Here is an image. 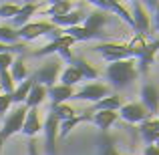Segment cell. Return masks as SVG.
<instances>
[{"label":"cell","instance_id":"cell-7","mask_svg":"<svg viewBox=\"0 0 159 155\" xmlns=\"http://www.w3.org/2000/svg\"><path fill=\"white\" fill-rule=\"evenodd\" d=\"M105 22H107V12L95 10V12H91V14H87L85 22H83L81 26L87 30L89 39H105V32H103Z\"/></svg>","mask_w":159,"mask_h":155},{"label":"cell","instance_id":"cell-27","mask_svg":"<svg viewBox=\"0 0 159 155\" xmlns=\"http://www.w3.org/2000/svg\"><path fill=\"white\" fill-rule=\"evenodd\" d=\"M10 77H12V81H26L30 75H28V69H26V65H24V61L22 58H16L14 62H12V66H10Z\"/></svg>","mask_w":159,"mask_h":155},{"label":"cell","instance_id":"cell-3","mask_svg":"<svg viewBox=\"0 0 159 155\" xmlns=\"http://www.w3.org/2000/svg\"><path fill=\"white\" fill-rule=\"evenodd\" d=\"M58 73H61V61H51L47 65H43L36 73H32L30 79L34 85L51 89V87H54V81H58Z\"/></svg>","mask_w":159,"mask_h":155},{"label":"cell","instance_id":"cell-13","mask_svg":"<svg viewBox=\"0 0 159 155\" xmlns=\"http://www.w3.org/2000/svg\"><path fill=\"white\" fill-rule=\"evenodd\" d=\"M87 14L79 8V10H70L69 14L65 16H57V18H51V24L57 28H61V30H66V28H73V26H81L83 22H85Z\"/></svg>","mask_w":159,"mask_h":155},{"label":"cell","instance_id":"cell-11","mask_svg":"<svg viewBox=\"0 0 159 155\" xmlns=\"http://www.w3.org/2000/svg\"><path fill=\"white\" fill-rule=\"evenodd\" d=\"M117 115L121 117L123 121H127V123H143V121L151 119V115H149V111L143 107L141 103H129V105H123V107L119 109V113Z\"/></svg>","mask_w":159,"mask_h":155},{"label":"cell","instance_id":"cell-17","mask_svg":"<svg viewBox=\"0 0 159 155\" xmlns=\"http://www.w3.org/2000/svg\"><path fill=\"white\" fill-rule=\"evenodd\" d=\"M123 107V103H121V97L119 95H109V97L105 99H101L99 103H95L91 109H87V113H99V111H113V113H117L119 109Z\"/></svg>","mask_w":159,"mask_h":155},{"label":"cell","instance_id":"cell-12","mask_svg":"<svg viewBox=\"0 0 159 155\" xmlns=\"http://www.w3.org/2000/svg\"><path fill=\"white\" fill-rule=\"evenodd\" d=\"M91 2H93L95 6L99 8V10L111 12V14H117L121 20H125V22H127L129 26L133 28V16H131V12H129L121 2H117V0H91Z\"/></svg>","mask_w":159,"mask_h":155},{"label":"cell","instance_id":"cell-29","mask_svg":"<svg viewBox=\"0 0 159 155\" xmlns=\"http://www.w3.org/2000/svg\"><path fill=\"white\" fill-rule=\"evenodd\" d=\"M147 40H145V36H141V34H135L131 39V43L127 44V48L131 51V54H133V58H139L141 54L145 52V48H147Z\"/></svg>","mask_w":159,"mask_h":155},{"label":"cell","instance_id":"cell-20","mask_svg":"<svg viewBox=\"0 0 159 155\" xmlns=\"http://www.w3.org/2000/svg\"><path fill=\"white\" fill-rule=\"evenodd\" d=\"M159 52V40H155V43H149L147 44V48H145V52L139 57V73H143V75H147V71H149V66L153 65V61H155V54Z\"/></svg>","mask_w":159,"mask_h":155},{"label":"cell","instance_id":"cell-32","mask_svg":"<svg viewBox=\"0 0 159 155\" xmlns=\"http://www.w3.org/2000/svg\"><path fill=\"white\" fill-rule=\"evenodd\" d=\"M0 89L4 91V95H10L12 91L16 89L14 81H12V77H10V71H2V73H0Z\"/></svg>","mask_w":159,"mask_h":155},{"label":"cell","instance_id":"cell-41","mask_svg":"<svg viewBox=\"0 0 159 155\" xmlns=\"http://www.w3.org/2000/svg\"><path fill=\"white\" fill-rule=\"evenodd\" d=\"M2 145H4V139L0 137V155H2Z\"/></svg>","mask_w":159,"mask_h":155},{"label":"cell","instance_id":"cell-31","mask_svg":"<svg viewBox=\"0 0 159 155\" xmlns=\"http://www.w3.org/2000/svg\"><path fill=\"white\" fill-rule=\"evenodd\" d=\"M0 43L10 47V44L18 43V32L14 30L12 26H0Z\"/></svg>","mask_w":159,"mask_h":155},{"label":"cell","instance_id":"cell-2","mask_svg":"<svg viewBox=\"0 0 159 155\" xmlns=\"http://www.w3.org/2000/svg\"><path fill=\"white\" fill-rule=\"evenodd\" d=\"M75 43H77L75 39H70V36H66L65 32H62L61 39L51 40V43L44 44L43 48L34 51V52H32V57H47V54L57 52V54H58V57H61L65 62H70V61H73V52H70V47H73Z\"/></svg>","mask_w":159,"mask_h":155},{"label":"cell","instance_id":"cell-19","mask_svg":"<svg viewBox=\"0 0 159 155\" xmlns=\"http://www.w3.org/2000/svg\"><path fill=\"white\" fill-rule=\"evenodd\" d=\"M93 119V115L91 113H87V111H83L81 115H77V117H73V119H69V121H62L61 125H58V137L61 139H65L66 135H69L70 131H73L77 125H81V123H87V121H91Z\"/></svg>","mask_w":159,"mask_h":155},{"label":"cell","instance_id":"cell-36","mask_svg":"<svg viewBox=\"0 0 159 155\" xmlns=\"http://www.w3.org/2000/svg\"><path fill=\"white\" fill-rule=\"evenodd\" d=\"M14 52H26V44H24V43L10 44V54H14Z\"/></svg>","mask_w":159,"mask_h":155},{"label":"cell","instance_id":"cell-25","mask_svg":"<svg viewBox=\"0 0 159 155\" xmlns=\"http://www.w3.org/2000/svg\"><path fill=\"white\" fill-rule=\"evenodd\" d=\"M47 99V87H40V85H32L30 93H28L26 101H24V105H26V109H36L40 103Z\"/></svg>","mask_w":159,"mask_h":155},{"label":"cell","instance_id":"cell-40","mask_svg":"<svg viewBox=\"0 0 159 155\" xmlns=\"http://www.w3.org/2000/svg\"><path fill=\"white\" fill-rule=\"evenodd\" d=\"M2 52H10V47H6V44L0 43V54H2Z\"/></svg>","mask_w":159,"mask_h":155},{"label":"cell","instance_id":"cell-43","mask_svg":"<svg viewBox=\"0 0 159 155\" xmlns=\"http://www.w3.org/2000/svg\"><path fill=\"white\" fill-rule=\"evenodd\" d=\"M0 95H2V89H0Z\"/></svg>","mask_w":159,"mask_h":155},{"label":"cell","instance_id":"cell-15","mask_svg":"<svg viewBox=\"0 0 159 155\" xmlns=\"http://www.w3.org/2000/svg\"><path fill=\"white\" fill-rule=\"evenodd\" d=\"M47 97L51 99V105H62L75 97V89L65 85H54L51 89H47Z\"/></svg>","mask_w":159,"mask_h":155},{"label":"cell","instance_id":"cell-18","mask_svg":"<svg viewBox=\"0 0 159 155\" xmlns=\"http://www.w3.org/2000/svg\"><path fill=\"white\" fill-rule=\"evenodd\" d=\"M69 66H75L83 79H89V81H93V79H99V71L95 69L91 62H87L83 57H73V61L69 62Z\"/></svg>","mask_w":159,"mask_h":155},{"label":"cell","instance_id":"cell-28","mask_svg":"<svg viewBox=\"0 0 159 155\" xmlns=\"http://www.w3.org/2000/svg\"><path fill=\"white\" fill-rule=\"evenodd\" d=\"M97 155H121L117 151L115 147V141H113V137H109L107 133H103L101 139H99V151Z\"/></svg>","mask_w":159,"mask_h":155},{"label":"cell","instance_id":"cell-21","mask_svg":"<svg viewBox=\"0 0 159 155\" xmlns=\"http://www.w3.org/2000/svg\"><path fill=\"white\" fill-rule=\"evenodd\" d=\"M117 119H119V115H117V113H113V111H99V113H93L91 123H95L103 133H107V129L111 127Z\"/></svg>","mask_w":159,"mask_h":155},{"label":"cell","instance_id":"cell-5","mask_svg":"<svg viewBox=\"0 0 159 155\" xmlns=\"http://www.w3.org/2000/svg\"><path fill=\"white\" fill-rule=\"evenodd\" d=\"M57 26H52L51 24V20H40V22H28V24H24L22 28H18V39H22V40H36V39H40V36H48L51 32L54 30Z\"/></svg>","mask_w":159,"mask_h":155},{"label":"cell","instance_id":"cell-9","mask_svg":"<svg viewBox=\"0 0 159 155\" xmlns=\"http://www.w3.org/2000/svg\"><path fill=\"white\" fill-rule=\"evenodd\" d=\"M58 125H61V121H58L54 115L48 113L47 121H44V125H43V131H44V151H47V155H57Z\"/></svg>","mask_w":159,"mask_h":155},{"label":"cell","instance_id":"cell-24","mask_svg":"<svg viewBox=\"0 0 159 155\" xmlns=\"http://www.w3.org/2000/svg\"><path fill=\"white\" fill-rule=\"evenodd\" d=\"M32 85H34V83H32L30 77H28L26 81L20 83V85L16 87V89L12 91L10 95H8V99H10V105H12V103H24V101H26V97H28V93H30Z\"/></svg>","mask_w":159,"mask_h":155},{"label":"cell","instance_id":"cell-16","mask_svg":"<svg viewBox=\"0 0 159 155\" xmlns=\"http://www.w3.org/2000/svg\"><path fill=\"white\" fill-rule=\"evenodd\" d=\"M40 129H43V123H40V117H39V109H28L20 133H24V135H28L30 139H34V135L40 131Z\"/></svg>","mask_w":159,"mask_h":155},{"label":"cell","instance_id":"cell-22","mask_svg":"<svg viewBox=\"0 0 159 155\" xmlns=\"http://www.w3.org/2000/svg\"><path fill=\"white\" fill-rule=\"evenodd\" d=\"M73 10V4L69 0H52L47 8H44V16H51V18H57V16H65Z\"/></svg>","mask_w":159,"mask_h":155},{"label":"cell","instance_id":"cell-37","mask_svg":"<svg viewBox=\"0 0 159 155\" xmlns=\"http://www.w3.org/2000/svg\"><path fill=\"white\" fill-rule=\"evenodd\" d=\"M149 6L155 10V28L159 30V2H149Z\"/></svg>","mask_w":159,"mask_h":155},{"label":"cell","instance_id":"cell-14","mask_svg":"<svg viewBox=\"0 0 159 155\" xmlns=\"http://www.w3.org/2000/svg\"><path fill=\"white\" fill-rule=\"evenodd\" d=\"M141 105L149 111V115L155 117L159 113V91L155 85H143L141 89Z\"/></svg>","mask_w":159,"mask_h":155},{"label":"cell","instance_id":"cell-6","mask_svg":"<svg viewBox=\"0 0 159 155\" xmlns=\"http://www.w3.org/2000/svg\"><path fill=\"white\" fill-rule=\"evenodd\" d=\"M95 51L101 52V57L109 62H117V61H127L133 58L131 51L127 48V44H115V43H101L95 47Z\"/></svg>","mask_w":159,"mask_h":155},{"label":"cell","instance_id":"cell-38","mask_svg":"<svg viewBox=\"0 0 159 155\" xmlns=\"http://www.w3.org/2000/svg\"><path fill=\"white\" fill-rule=\"evenodd\" d=\"M143 155H159V149L155 145H147V147L143 149Z\"/></svg>","mask_w":159,"mask_h":155},{"label":"cell","instance_id":"cell-34","mask_svg":"<svg viewBox=\"0 0 159 155\" xmlns=\"http://www.w3.org/2000/svg\"><path fill=\"white\" fill-rule=\"evenodd\" d=\"M12 62H14V54L2 52V54H0V73H2V71H10Z\"/></svg>","mask_w":159,"mask_h":155},{"label":"cell","instance_id":"cell-30","mask_svg":"<svg viewBox=\"0 0 159 155\" xmlns=\"http://www.w3.org/2000/svg\"><path fill=\"white\" fill-rule=\"evenodd\" d=\"M79 81H83V77L79 75V71L75 69V66H66V69L62 71V75H61V85H65V87H75Z\"/></svg>","mask_w":159,"mask_h":155},{"label":"cell","instance_id":"cell-8","mask_svg":"<svg viewBox=\"0 0 159 155\" xmlns=\"http://www.w3.org/2000/svg\"><path fill=\"white\" fill-rule=\"evenodd\" d=\"M109 93H111V89H109L107 85H103V83H89V85H85L81 91H77L73 99H79V101H91L95 105V103L101 101V99L109 97Z\"/></svg>","mask_w":159,"mask_h":155},{"label":"cell","instance_id":"cell-35","mask_svg":"<svg viewBox=\"0 0 159 155\" xmlns=\"http://www.w3.org/2000/svg\"><path fill=\"white\" fill-rule=\"evenodd\" d=\"M8 107H10V99H8V95H0V117H4V113L8 111Z\"/></svg>","mask_w":159,"mask_h":155},{"label":"cell","instance_id":"cell-33","mask_svg":"<svg viewBox=\"0 0 159 155\" xmlns=\"http://www.w3.org/2000/svg\"><path fill=\"white\" fill-rule=\"evenodd\" d=\"M20 8L22 4H0V18H14Z\"/></svg>","mask_w":159,"mask_h":155},{"label":"cell","instance_id":"cell-39","mask_svg":"<svg viewBox=\"0 0 159 155\" xmlns=\"http://www.w3.org/2000/svg\"><path fill=\"white\" fill-rule=\"evenodd\" d=\"M28 155H39V149H36V141L30 139V143H28Z\"/></svg>","mask_w":159,"mask_h":155},{"label":"cell","instance_id":"cell-23","mask_svg":"<svg viewBox=\"0 0 159 155\" xmlns=\"http://www.w3.org/2000/svg\"><path fill=\"white\" fill-rule=\"evenodd\" d=\"M39 10V4H34V2H26V4H22V8H20V12L12 18V24H14L16 28H22L24 24H28V20H30V16L34 14V12Z\"/></svg>","mask_w":159,"mask_h":155},{"label":"cell","instance_id":"cell-4","mask_svg":"<svg viewBox=\"0 0 159 155\" xmlns=\"http://www.w3.org/2000/svg\"><path fill=\"white\" fill-rule=\"evenodd\" d=\"M26 113H28L26 105H20V107L14 109V113L6 115L4 125H2V131H0V137H2V139H8V137H12L14 133H20V131H22V125H24V117H26Z\"/></svg>","mask_w":159,"mask_h":155},{"label":"cell","instance_id":"cell-26","mask_svg":"<svg viewBox=\"0 0 159 155\" xmlns=\"http://www.w3.org/2000/svg\"><path fill=\"white\" fill-rule=\"evenodd\" d=\"M51 115H54L62 123V121H69V119H73V117H77V111H75L70 105L62 103V105H51Z\"/></svg>","mask_w":159,"mask_h":155},{"label":"cell","instance_id":"cell-42","mask_svg":"<svg viewBox=\"0 0 159 155\" xmlns=\"http://www.w3.org/2000/svg\"><path fill=\"white\" fill-rule=\"evenodd\" d=\"M153 145H155V147L159 149V137H157V139H155V143H153Z\"/></svg>","mask_w":159,"mask_h":155},{"label":"cell","instance_id":"cell-1","mask_svg":"<svg viewBox=\"0 0 159 155\" xmlns=\"http://www.w3.org/2000/svg\"><path fill=\"white\" fill-rule=\"evenodd\" d=\"M139 71H137V62L135 58H127V61H117L111 62L105 71L107 81L111 83L115 89H123V87L131 85L133 81L137 79Z\"/></svg>","mask_w":159,"mask_h":155},{"label":"cell","instance_id":"cell-10","mask_svg":"<svg viewBox=\"0 0 159 155\" xmlns=\"http://www.w3.org/2000/svg\"><path fill=\"white\" fill-rule=\"evenodd\" d=\"M131 8H133V12H131V16H133V30H135L137 34H141V36H147L149 32H151V18H149L145 6L135 0V2L131 4Z\"/></svg>","mask_w":159,"mask_h":155}]
</instances>
